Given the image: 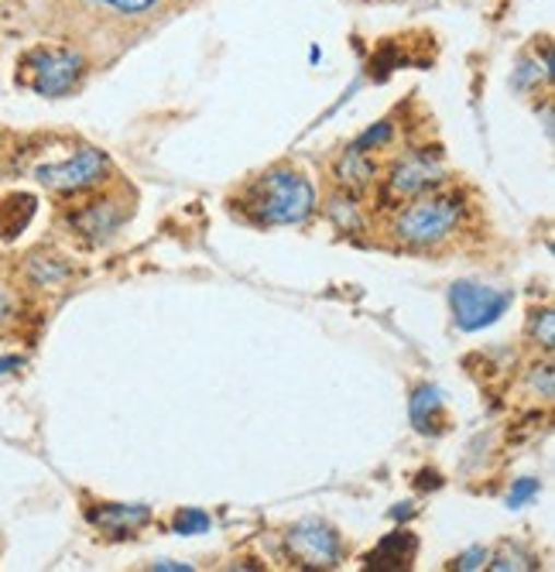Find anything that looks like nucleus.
<instances>
[{"label": "nucleus", "mask_w": 555, "mask_h": 572, "mask_svg": "<svg viewBox=\"0 0 555 572\" xmlns=\"http://www.w3.org/2000/svg\"><path fill=\"white\" fill-rule=\"evenodd\" d=\"M244 202H247V213L255 220L288 226V223H302L312 217L316 189H312V182L295 168H271L261 178L250 182Z\"/></svg>", "instance_id": "f257e3e1"}, {"label": "nucleus", "mask_w": 555, "mask_h": 572, "mask_svg": "<svg viewBox=\"0 0 555 572\" xmlns=\"http://www.w3.org/2000/svg\"><path fill=\"white\" fill-rule=\"evenodd\" d=\"M463 220V199L460 196H442V192H425L409 199L391 220V233L405 247H436L457 233Z\"/></svg>", "instance_id": "f03ea898"}, {"label": "nucleus", "mask_w": 555, "mask_h": 572, "mask_svg": "<svg viewBox=\"0 0 555 572\" xmlns=\"http://www.w3.org/2000/svg\"><path fill=\"white\" fill-rule=\"evenodd\" d=\"M83 75H86V59L75 48L42 45V48L24 51V59H21V83L48 100L72 93L80 86Z\"/></svg>", "instance_id": "7ed1b4c3"}, {"label": "nucleus", "mask_w": 555, "mask_h": 572, "mask_svg": "<svg viewBox=\"0 0 555 572\" xmlns=\"http://www.w3.org/2000/svg\"><path fill=\"white\" fill-rule=\"evenodd\" d=\"M48 192L80 196L104 189L110 182V159L99 148H75L59 162H45L32 172Z\"/></svg>", "instance_id": "20e7f679"}, {"label": "nucleus", "mask_w": 555, "mask_h": 572, "mask_svg": "<svg viewBox=\"0 0 555 572\" xmlns=\"http://www.w3.org/2000/svg\"><path fill=\"white\" fill-rule=\"evenodd\" d=\"M134 217V199L123 192H99L96 199L75 206L69 213V226L90 244H107L117 230Z\"/></svg>", "instance_id": "39448f33"}, {"label": "nucleus", "mask_w": 555, "mask_h": 572, "mask_svg": "<svg viewBox=\"0 0 555 572\" xmlns=\"http://www.w3.org/2000/svg\"><path fill=\"white\" fill-rule=\"evenodd\" d=\"M449 305H452V319L463 332H476L484 326H494L511 305V295L500 289H487V284L476 281H457L449 289Z\"/></svg>", "instance_id": "423d86ee"}, {"label": "nucleus", "mask_w": 555, "mask_h": 572, "mask_svg": "<svg viewBox=\"0 0 555 572\" xmlns=\"http://www.w3.org/2000/svg\"><path fill=\"white\" fill-rule=\"evenodd\" d=\"M288 545V556L298 565H309V569H333L343 559V541L340 535L322 525V522H302L285 535Z\"/></svg>", "instance_id": "0eeeda50"}, {"label": "nucleus", "mask_w": 555, "mask_h": 572, "mask_svg": "<svg viewBox=\"0 0 555 572\" xmlns=\"http://www.w3.org/2000/svg\"><path fill=\"white\" fill-rule=\"evenodd\" d=\"M442 175L446 172H442V162L436 159V154H428V151L405 154V159L394 162L388 172V196L398 202H409L415 196L433 192L442 182Z\"/></svg>", "instance_id": "6e6552de"}, {"label": "nucleus", "mask_w": 555, "mask_h": 572, "mask_svg": "<svg viewBox=\"0 0 555 572\" xmlns=\"http://www.w3.org/2000/svg\"><path fill=\"white\" fill-rule=\"evenodd\" d=\"M418 556V538L412 532H394V535H385L381 545L370 552V565L374 569H409Z\"/></svg>", "instance_id": "1a4fd4ad"}, {"label": "nucleus", "mask_w": 555, "mask_h": 572, "mask_svg": "<svg viewBox=\"0 0 555 572\" xmlns=\"http://www.w3.org/2000/svg\"><path fill=\"white\" fill-rule=\"evenodd\" d=\"M35 210H38V199L32 192H14L8 199H0V241H17L35 220Z\"/></svg>", "instance_id": "9d476101"}, {"label": "nucleus", "mask_w": 555, "mask_h": 572, "mask_svg": "<svg viewBox=\"0 0 555 572\" xmlns=\"http://www.w3.org/2000/svg\"><path fill=\"white\" fill-rule=\"evenodd\" d=\"M90 522L96 528H104L110 535H131L134 528L147 525L151 522V511L144 504H131V507H123V504H107V507H99L90 514Z\"/></svg>", "instance_id": "9b49d317"}, {"label": "nucleus", "mask_w": 555, "mask_h": 572, "mask_svg": "<svg viewBox=\"0 0 555 572\" xmlns=\"http://www.w3.org/2000/svg\"><path fill=\"white\" fill-rule=\"evenodd\" d=\"M24 275H28L32 284H38V289H62V284L69 281V275H72V268H69L66 257L35 250V254L24 257Z\"/></svg>", "instance_id": "f8f14e48"}, {"label": "nucleus", "mask_w": 555, "mask_h": 572, "mask_svg": "<svg viewBox=\"0 0 555 572\" xmlns=\"http://www.w3.org/2000/svg\"><path fill=\"white\" fill-rule=\"evenodd\" d=\"M374 175H377V165L367 159V151L346 148L343 159L336 162V178H340V186H343L346 192H364V189H370Z\"/></svg>", "instance_id": "ddd939ff"}, {"label": "nucleus", "mask_w": 555, "mask_h": 572, "mask_svg": "<svg viewBox=\"0 0 555 572\" xmlns=\"http://www.w3.org/2000/svg\"><path fill=\"white\" fill-rule=\"evenodd\" d=\"M446 422V408H442V395L439 387L422 384L412 395V425L418 432H439V425Z\"/></svg>", "instance_id": "4468645a"}, {"label": "nucleus", "mask_w": 555, "mask_h": 572, "mask_svg": "<svg viewBox=\"0 0 555 572\" xmlns=\"http://www.w3.org/2000/svg\"><path fill=\"white\" fill-rule=\"evenodd\" d=\"M326 213H330V220L343 230V233H357L364 226V217L357 210V202L346 199V196H336L330 199V206H326Z\"/></svg>", "instance_id": "2eb2a0df"}, {"label": "nucleus", "mask_w": 555, "mask_h": 572, "mask_svg": "<svg viewBox=\"0 0 555 572\" xmlns=\"http://www.w3.org/2000/svg\"><path fill=\"white\" fill-rule=\"evenodd\" d=\"M175 532L179 535H203L210 532V514L199 511V507H182L175 514Z\"/></svg>", "instance_id": "dca6fc26"}, {"label": "nucleus", "mask_w": 555, "mask_h": 572, "mask_svg": "<svg viewBox=\"0 0 555 572\" xmlns=\"http://www.w3.org/2000/svg\"><path fill=\"white\" fill-rule=\"evenodd\" d=\"M528 332L535 336V343H542L545 350H552V343H555V316H552L548 308L535 312V316H532V326H528Z\"/></svg>", "instance_id": "f3484780"}, {"label": "nucleus", "mask_w": 555, "mask_h": 572, "mask_svg": "<svg viewBox=\"0 0 555 572\" xmlns=\"http://www.w3.org/2000/svg\"><path fill=\"white\" fill-rule=\"evenodd\" d=\"M388 141H391V124H377V127H370V131H364L350 148L353 151H377V148H385Z\"/></svg>", "instance_id": "a211bd4d"}, {"label": "nucleus", "mask_w": 555, "mask_h": 572, "mask_svg": "<svg viewBox=\"0 0 555 572\" xmlns=\"http://www.w3.org/2000/svg\"><path fill=\"white\" fill-rule=\"evenodd\" d=\"M99 8H110V11H120V14H144L151 8H158L162 0H93Z\"/></svg>", "instance_id": "6ab92c4d"}, {"label": "nucleus", "mask_w": 555, "mask_h": 572, "mask_svg": "<svg viewBox=\"0 0 555 572\" xmlns=\"http://www.w3.org/2000/svg\"><path fill=\"white\" fill-rule=\"evenodd\" d=\"M532 498H539V480L524 477V480H518V483L511 487V493H508V507L518 511V507H524Z\"/></svg>", "instance_id": "aec40b11"}, {"label": "nucleus", "mask_w": 555, "mask_h": 572, "mask_svg": "<svg viewBox=\"0 0 555 572\" xmlns=\"http://www.w3.org/2000/svg\"><path fill=\"white\" fill-rule=\"evenodd\" d=\"M14 316H17V299H14V292H11V284H8L4 278H0V329L11 326Z\"/></svg>", "instance_id": "412c9836"}, {"label": "nucleus", "mask_w": 555, "mask_h": 572, "mask_svg": "<svg viewBox=\"0 0 555 572\" xmlns=\"http://www.w3.org/2000/svg\"><path fill=\"white\" fill-rule=\"evenodd\" d=\"M491 569H535V559H528V556H521V552H500V556L491 562Z\"/></svg>", "instance_id": "4be33fe9"}, {"label": "nucleus", "mask_w": 555, "mask_h": 572, "mask_svg": "<svg viewBox=\"0 0 555 572\" xmlns=\"http://www.w3.org/2000/svg\"><path fill=\"white\" fill-rule=\"evenodd\" d=\"M491 562V552L484 549V545H476V549H470V552H463L460 559H457V569H484Z\"/></svg>", "instance_id": "5701e85b"}, {"label": "nucleus", "mask_w": 555, "mask_h": 572, "mask_svg": "<svg viewBox=\"0 0 555 572\" xmlns=\"http://www.w3.org/2000/svg\"><path fill=\"white\" fill-rule=\"evenodd\" d=\"M542 374H532V387H542V398H552L555 395V377H552V367H539Z\"/></svg>", "instance_id": "b1692460"}, {"label": "nucleus", "mask_w": 555, "mask_h": 572, "mask_svg": "<svg viewBox=\"0 0 555 572\" xmlns=\"http://www.w3.org/2000/svg\"><path fill=\"white\" fill-rule=\"evenodd\" d=\"M151 569H165V572H189L192 565H189V562H168V559H165V562H155Z\"/></svg>", "instance_id": "393cba45"}, {"label": "nucleus", "mask_w": 555, "mask_h": 572, "mask_svg": "<svg viewBox=\"0 0 555 572\" xmlns=\"http://www.w3.org/2000/svg\"><path fill=\"white\" fill-rule=\"evenodd\" d=\"M21 367V357H0V377H4L8 371Z\"/></svg>", "instance_id": "a878e982"}, {"label": "nucleus", "mask_w": 555, "mask_h": 572, "mask_svg": "<svg viewBox=\"0 0 555 572\" xmlns=\"http://www.w3.org/2000/svg\"><path fill=\"white\" fill-rule=\"evenodd\" d=\"M418 487H422V490L439 487V474H422V477H418Z\"/></svg>", "instance_id": "bb28decb"}, {"label": "nucleus", "mask_w": 555, "mask_h": 572, "mask_svg": "<svg viewBox=\"0 0 555 572\" xmlns=\"http://www.w3.org/2000/svg\"><path fill=\"white\" fill-rule=\"evenodd\" d=\"M391 514H394V517H412V504H398Z\"/></svg>", "instance_id": "cd10ccee"}]
</instances>
